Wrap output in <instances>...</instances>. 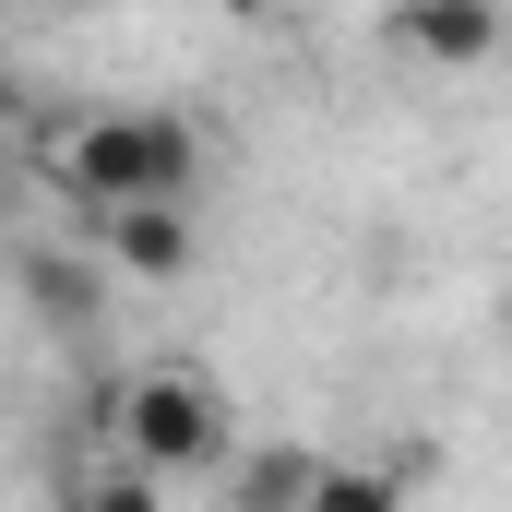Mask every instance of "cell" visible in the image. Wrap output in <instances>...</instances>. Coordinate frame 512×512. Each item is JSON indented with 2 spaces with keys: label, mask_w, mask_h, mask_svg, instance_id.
<instances>
[{
  "label": "cell",
  "mask_w": 512,
  "mask_h": 512,
  "mask_svg": "<svg viewBox=\"0 0 512 512\" xmlns=\"http://www.w3.org/2000/svg\"><path fill=\"white\" fill-rule=\"evenodd\" d=\"M96 227H108V262L143 274V286L191 262V203H131V215H96Z\"/></svg>",
  "instance_id": "cell-3"
},
{
  "label": "cell",
  "mask_w": 512,
  "mask_h": 512,
  "mask_svg": "<svg viewBox=\"0 0 512 512\" xmlns=\"http://www.w3.org/2000/svg\"><path fill=\"white\" fill-rule=\"evenodd\" d=\"M393 48H417V60H489V48H501V12H477V0H417V12H393Z\"/></svg>",
  "instance_id": "cell-4"
},
{
  "label": "cell",
  "mask_w": 512,
  "mask_h": 512,
  "mask_svg": "<svg viewBox=\"0 0 512 512\" xmlns=\"http://www.w3.org/2000/svg\"><path fill=\"white\" fill-rule=\"evenodd\" d=\"M72 512H155V477H131V465H96V477H72Z\"/></svg>",
  "instance_id": "cell-6"
},
{
  "label": "cell",
  "mask_w": 512,
  "mask_h": 512,
  "mask_svg": "<svg viewBox=\"0 0 512 512\" xmlns=\"http://www.w3.org/2000/svg\"><path fill=\"white\" fill-rule=\"evenodd\" d=\"M60 179H72V203H96V215L191 203V179H203V131L167 120V108H108V120H84L72 143H60Z\"/></svg>",
  "instance_id": "cell-1"
},
{
  "label": "cell",
  "mask_w": 512,
  "mask_h": 512,
  "mask_svg": "<svg viewBox=\"0 0 512 512\" xmlns=\"http://www.w3.org/2000/svg\"><path fill=\"white\" fill-rule=\"evenodd\" d=\"M298 512H405V465H322Z\"/></svg>",
  "instance_id": "cell-5"
},
{
  "label": "cell",
  "mask_w": 512,
  "mask_h": 512,
  "mask_svg": "<svg viewBox=\"0 0 512 512\" xmlns=\"http://www.w3.org/2000/svg\"><path fill=\"white\" fill-rule=\"evenodd\" d=\"M36 286H48V310H84L96 286H84V262H36Z\"/></svg>",
  "instance_id": "cell-7"
},
{
  "label": "cell",
  "mask_w": 512,
  "mask_h": 512,
  "mask_svg": "<svg viewBox=\"0 0 512 512\" xmlns=\"http://www.w3.org/2000/svg\"><path fill=\"white\" fill-rule=\"evenodd\" d=\"M120 465L131 477H203L227 465V405L203 370H143L120 393Z\"/></svg>",
  "instance_id": "cell-2"
}]
</instances>
